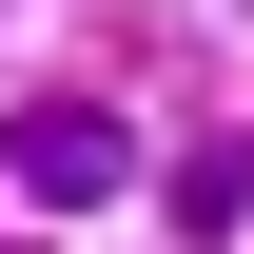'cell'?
<instances>
[{"mask_svg":"<svg viewBox=\"0 0 254 254\" xmlns=\"http://www.w3.org/2000/svg\"><path fill=\"white\" fill-rule=\"evenodd\" d=\"M118 176H137V118L118 98H20V195L78 215V195H118Z\"/></svg>","mask_w":254,"mask_h":254,"instance_id":"6da1fadb","label":"cell"},{"mask_svg":"<svg viewBox=\"0 0 254 254\" xmlns=\"http://www.w3.org/2000/svg\"><path fill=\"white\" fill-rule=\"evenodd\" d=\"M254 215V137H195V157H176V235H235Z\"/></svg>","mask_w":254,"mask_h":254,"instance_id":"7a4b0ae2","label":"cell"},{"mask_svg":"<svg viewBox=\"0 0 254 254\" xmlns=\"http://www.w3.org/2000/svg\"><path fill=\"white\" fill-rule=\"evenodd\" d=\"M0 254H20V235H0Z\"/></svg>","mask_w":254,"mask_h":254,"instance_id":"3957f363","label":"cell"}]
</instances>
